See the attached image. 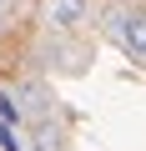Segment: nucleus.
<instances>
[{
	"mask_svg": "<svg viewBox=\"0 0 146 151\" xmlns=\"http://www.w3.org/2000/svg\"><path fill=\"white\" fill-rule=\"evenodd\" d=\"M10 5H15V0H0V10H5V15H10Z\"/></svg>",
	"mask_w": 146,
	"mask_h": 151,
	"instance_id": "20e7f679",
	"label": "nucleus"
},
{
	"mask_svg": "<svg viewBox=\"0 0 146 151\" xmlns=\"http://www.w3.org/2000/svg\"><path fill=\"white\" fill-rule=\"evenodd\" d=\"M86 15H91L86 0H45V25H50V30H60V35L81 30V25H86Z\"/></svg>",
	"mask_w": 146,
	"mask_h": 151,
	"instance_id": "f03ea898",
	"label": "nucleus"
},
{
	"mask_svg": "<svg viewBox=\"0 0 146 151\" xmlns=\"http://www.w3.org/2000/svg\"><path fill=\"white\" fill-rule=\"evenodd\" d=\"M0 151H25V146H20V131H15V126H0Z\"/></svg>",
	"mask_w": 146,
	"mask_h": 151,
	"instance_id": "7ed1b4c3",
	"label": "nucleus"
},
{
	"mask_svg": "<svg viewBox=\"0 0 146 151\" xmlns=\"http://www.w3.org/2000/svg\"><path fill=\"white\" fill-rule=\"evenodd\" d=\"M5 20H10V15H5V10H0V30H5Z\"/></svg>",
	"mask_w": 146,
	"mask_h": 151,
	"instance_id": "39448f33",
	"label": "nucleus"
},
{
	"mask_svg": "<svg viewBox=\"0 0 146 151\" xmlns=\"http://www.w3.org/2000/svg\"><path fill=\"white\" fill-rule=\"evenodd\" d=\"M111 40L131 55V60H146V20H141V10H111Z\"/></svg>",
	"mask_w": 146,
	"mask_h": 151,
	"instance_id": "f257e3e1",
	"label": "nucleus"
}]
</instances>
